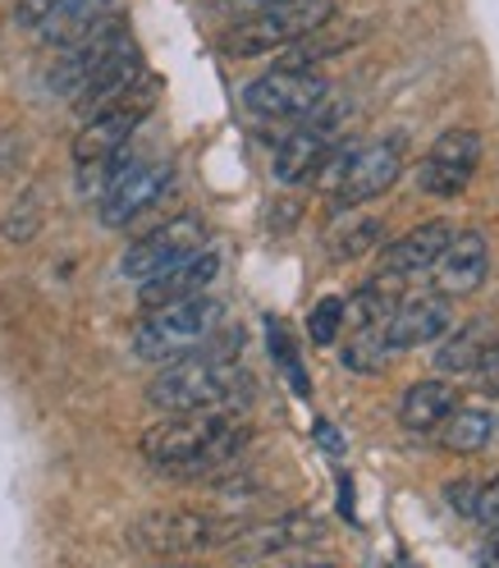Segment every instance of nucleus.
<instances>
[{"instance_id":"obj_30","label":"nucleus","mask_w":499,"mask_h":568,"mask_svg":"<svg viewBox=\"0 0 499 568\" xmlns=\"http://www.w3.org/2000/svg\"><path fill=\"white\" fill-rule=\"evenodd\" d=\"M445 500H449V509H454V514H472L477 486H472L468 477H458V481H449V486H445Z\"/></svg>"},{"instance_id":"obj_8","label":"nucleus","mask_w":499,"mask_h":568,"mask_svg":"<svg viewBox=\"0 0 499 568\" xmlns=\"http://www.w3.org/2000/svg\"><path fill=\"white\" fill-rule=\"evenodd\" d=\"M152 105H156V83H147V79H138L129 92H120L115 101H105L101 111H92L88 124L79 129L74 161L79 165H101V161L120 156V148L133 138V129L152 115Z\"/></svg>"},{"instance_id":"obj_4","label":"nucleus","mask_w":499,"mask_h":568,"mask_svg":"<svg viewBox=\"0 0 499 568\" xmlns=\"http://www.w3.org/2000/svg\"><path fill=\"white\" fill-rule=\"evenodd\" d=\"M225 307L216 298H184V303H165V307H147V316L133 331V358L142 363H174L184 353H197L211 335L221 331Z\"/></svg>"},{"instance_id":"obj_12","label":"nucleus","mask_w":499,"mask_h":568,"mask_svg":"<svg viewBox=\"0 0 499 568\" xmlns=\"http://www.w3.org/2000/svg\"><path fill=\"white\" fill-rule=\"evenodd\" d=\"M165 189H170V165L165 161H133V165L115 170L111 184L101 189V225L105 230H124L147 206H156V197Z\"/></svg>"},{"instance_id":"obj_2","label":"nucleus","mask_w":499,"mask_h":568,"mask_svg":"<svg viewBox=\"0 0 499 568\" xmlns=\"http://www.w3.org/2000/svg\"><path fill=\"white\" fill-rule=\"evenodd\" d=\"M253 395V376L221 353H184L165 363L147 385V404L161 413H197V408H238Z\"/></svg>"},{"instance_id":"obj_20","label":"nucleus","mask_w":499,"mask_h":568,"mask_svg":"<svg viewBox=\"0 0 499 568\" xmlns=\"http://www.w3.org/2000/svg\"><path fill=\"white\" fill-rule=\"evenodd\" d=\"M490 339H495V335H490L486 322H468V326H458V331L449 326V331L436 339V353H431L436 372H440V376H468Z\"/></svg>"},{"instance_id":"obj_29","label":"nucleus","mask_w":499,"mask_h":568,"mask_svg":"<svg viewBox=\"0 0 499 568\" xmlns=\"http://www.w3.org/2000/svg\"><path fill=\"white\" fill-rule=\"evenodd\" d=\"M60 6V0H19L14 6V19L23 23V28H42L47 23V14Z\"/></svg>"},{"instance_id":"obj_13","label":"nucleus","mask_w":499,"mask_h":568,"mask_svg":"<svg viewBox=\"0 0 499 568\" xmlns=\"http://www.w3.org/2000/svg\"><path fill=\"white\" fill-rule=\"evenodd\" d=\"M454 326V307L449 294H408L395 303L385 322V339L389 348H421V344H436L445 331Z\"/></svg>"},{"instance_id":"obj_18","label":"nucleus","mask_w":499,"mask_h":568,"mask_svg":"<svg viewBox=\"0 0 499 568\" xmlns=\"http://www.w3.org/2000/svg\"><path fill=\"white\" fill-rule=\"evenodd\" d=\"M111 10H115V0H60L38 32H42L47 47H60L64 51V47L83 42L88 32H96L105 19H111Z\"/></svg>"},{"instance_id":"obj_17","label":"nucleus","mask_w":499,"mask_h":568,"mask_svg":"<svg viewBox=\"0 0 499 568\" xmlns=\"http://www.w3.org/2000/svg\"><path fill=\"white\" fill-rule=\"evenodd\" d=\"M138 79H142V55H138V47H133V38H129L124 47H115L111 55H105V60L92 69V79L74 92V105L92 115V111H101L105 101H115L120 92H129Z\"/></svg>"},{"instance_id":"obj_3","label":"nucleus","mask_w":499,"mask_h":568,"mask_svg":"<svg viewBox=\"0 0 499 568\" xmlns=\"http://www.w3.org/2000/svg\"><path fill=\"white\" fill-rule=\"evenodd\" d=\"M399 174H404V142L389 138V142H363V148H335L326 165L316 170V184L335 211H348L389 193L399 184Z\"/></svg>"},{"instance_id":"obj_26","label":"nucleus","mask_w":499,"mask_h":568,"mask_svg":"<svg viewBox=\"0 0 499 568\" xmlns=\"http://www.w3.org/2000/svg\"><path fill=\"white\" fill-rule=\"evenodd\" d=\"M38 202H42L38 193H23V197L14 202L10 221H6V239H10V243H28L32 234H38V225H42V206H38Z\"/></svg>"},{"instance_id":"obj_7","label":"nucleus","mask_w":499,"mask_h":568,"mask_svg":"<svg viewBox=\"0 0 499 568\" xmlns=\"http://www.w3.org/2000/svg\"><path fill=\"white\" fill-rule=\"evenodd\" d=\"M234 531H238L234 523L197 514V509H156L129 527V546L147 555H197V550L234 541Z\"/></svg>"},{"instance_id":"obj_31","label":"nucleus","mask_w":499,"mask_h":568,"mask_svg":"<svg viewBox=\"0 0 499 568\" xmlns=\"http://www.w3.org/2000/svg\"><path fill=\"white\" fill-rule=\"evenodd\" d=\"M234 6H238V10H247V14H253V10H266V6H279V0H234Z\"/></svg>"},{"instance_id":"obj_14","label":"nucleus","mask_w":499,"mask_h":568,"mask_svg":"<svg viewBox=\"0 0 499 568\" xmlns=\"http://www.w3.org/2000/svg\"><path fill=\"white\" fill-rule=\"evenodd\" d=\"M454 239V221H421L413 225L408 234H399L395 243H385L380 247V266L376 275L389 280V284H399L408 275H421V271H431L436 257L445 253V243Z\"/></svg>"},{"instance_id":"obj_9","label":"nucleus","mask_w":499,"mask_h":568,"mask_svg":"<svg viewBox=\"0 0 499 568\" xmlns=\"http://www.w3.org/2000/svg\"><path fill=\"white\" fill-rule=\"evenodd\" d=\"M339 124H344V111L339 105H320V111H312L307 120H298V129H289L279 138L275 148V180L279 184H307L316 180V170L326 165V156L339 148Z\"/></svg>"},{"instance_id":"obj_16","label":"nucleus","mask_w":499,"mask_h":568,"mask_svg":"<svg viewBox=\"0 0 499 568\" xmlns=\"http://www.w3.org/2000/svg\"><path fill=\"white\" fill-rule=\"evenodd\" d=\"M431 271H436L440 294H449V298L481 290V280H486V271H490L486 234H481V230H454V239L445 243V253L436 257Z\"/></svg>"},{"instance_id":"obj_11","label":"nucleus","mask_w":499,"mask_h":568,"mask_svg":"<svg viewBox=\"0 0 499 568\" xmlns=\"http://www.w3.org/2000/svg\"><path fill=\"white\" fill-rule=\"evenodd\" d=\"M197 247H206V225L197 216H174V221L156 225L152 234H142L138 243H129L120 271H124V280H138L142 284V280L161 275L165 266L193 257Z\"/></svg>"},{"instance_id":"obj_23","label":"nucleus","mask_w":499,"mask_h":568,"mask_svg":"<svg viewBox=\"0 0 499 568\" xmlns=\"http://www.w3.org/2000/svg\"><path fill=\"white\" fill-rule=\"evenodd\" d=\"M326 537V523H316L307 514H289V518H275V523H262L247 531L253 541V555H279V550H294V546H312Z\"/></svg>"},{"instance_id":"obj_24","label":"nucleus","mask_w":499,"mask_h":568,"mask_svg":"<svg viewBox=\"0 0 499 568\" xmlns=\"http://www.w3.org/2000/svg\"><path fill=\"white\" fill-rule=\"evenodd\" d=\"M389 339H385V331H353V339H348V348H344V367L348 372H385L389 367Z\"/></svg>"},{"instance_id":"obj_19","label":"nucleus","mask_w":499,"mask_h":568,"mask_svg":"<svg viewBox=\"0 0 499 568\" xmlns=\"http://www.w3.org/2000/svg\"><path fill=\"white\" fill-rule=\"evenodd\" d=\"M458 404L454 395V385L445 376H426V381H413L404 389V399H399V422L408 426V432H436V426L445 422V413Z\"/></svg>"},{"instance_id":"obj_27","label":"nucleus","mask_w":499,"mask_h":568,"mask_svg":"<svg viewBox=\"0 0 499 568\" xmlns=\"http://www.w3.org/2000/svg\"><path fill=\"white\" fill-rule=\"evenodd\" d=\"M468 376L477 381V389H481L486 399H499V339H490L481 348V358H477V367Z\"/></svg>"},{"instance_id":"obj_25","label":"nucleus","mask_w":499,"mask_h":568,"mask_svg":"<svg viewBox=\"0 0 499 568\" xmlns=\"http://www.w3.org/2000/svg\"><path fill=\"white\" fill-rule=\"evenodd\" d=\"M344 331V298H320L316 307H312V316H307V335H312V344H335V335Z\"/></svg>"},{"instance_id":"obj_28","label":"nucleus","mask_w":499,"mask_h":568,"mask_svg":"<svg viewBox=\"0 0 499 568\" xmlns=\"http://www.w3.org/2000/svg\"><path fill=\"white\" fill-rule=\"evenodd\" d=\"M472 518L486 527V531H499V477L477 486V500H472Z\"/></svg>"},{"instance_id":"obj_15","label":"nucleus","mask_w":499,"mask_h":568,"mask_svg":"<svg viewBox=\"0 0 499 568\" xmlns=\"http://www.w3.org/2000/svg\"><path fill=\"white\" fill-rule=\"evenodd\" d=\"M221 275V257L211 253V247H197L193 257L165 266L161 275L142 280L138 284V303L142 307H165V303H184V298H197L211 290V280Z\"/></svg>"},{"instance_id":"obj_21","label":"nucleus","mask_w":499,"mask_h":568,"mask_svg":"<svg viewBox=\"0 0 499 568\" xmlns=\"http://www.w3.org/2000/svg\"><path fill=\"white\" fill-rule=\"evenodd\" d=\"M380 243H385V225H380L376 216H363V211L348 206V216L339 211L335 230L326 234V253H330L335 262H358V257L376 253Z\"/></svg>"},{"instance_id":"obj_5","label":"nucleus","mask_w":499,"mask_h":568,"mask_svg":"<svg viewBox=\"0 0 499 568\" xmlns=\"http://www.w3.org/2000/svg\"><path fill=\"white\" fill-rule=\"evenodd\" d=\"M330 19H335V0H279V6L253 10L243 23H234L225 32V51L238 60L271 55V51L294 47L298 38H307V32H316Z\"/></svg>"},{"instance_id":"obj_6","label":"nucleus","mask_w":499,"mask_h":568,"mask_svg":"<svg viewBox=\"0 0 499 568\" xmlns=\"http://www.w3.org/2000/svg\"><path fill=\"white\" fill-rule=\"evenodd\" d=\"M326 101H330V83L312 64H275L243 88V105L257 120H307Z\"/></svg>"},{"instance_id":"obj_32","label":"nucleus","mask_w":499,"mask_h":568,"mask_svg":"<svg viewBox=\"0 0 499 568\" xmlns=\"http://www.w3.org/2000/svg\"><path fill=\"white\" fill-rule=\"evenodd\" d=\"M481 564H499V531H495V541H490V550L481 555Z\"/></svg>"},{"instance_id":"obj_22","label":"nucleus","mask_w":499,"mask_h":568,"mask_svg":"<svg viewBox=\"0 0 499 568\" xmlns=\"http://www.w3.org/2000/svg\"><path fill=\"white\" fill-rule=\"evenodd\" d=\"M436 432H440V445L449 454H481L490 445V436H495V417L486 408H477V404H468V408L454 404Z\"/></svg>"},{"instance_id":"obj_1","label":"nucleus","mask_w":499,"mask_h":568,"mask_svg":"<svg viewBox=\"0 0 499 568\" xmlns=\"http://www.w3.org/2000/svg\"><path fill=\"white\" fill-rule=\"evenodd\" d=\"M247 445V422L234 408H197V413H165L142 436V458L170 477H206L238 464Z\"/></svg>"},{"instance_id":"obj_10","label":"nucleus","mask_w":499,"mask_h":568,"mask_svg":"<svg viewBox=\"0 0 499 568\" xmlns=\"http://www.w3.org/2000/svg\"><path fill=\"white\" fill-rule=\"evenodd\" d=\"M481 165V138L472 129H445L417 165V189L431 197H458Z\"/></svg>"}]
</instances>
